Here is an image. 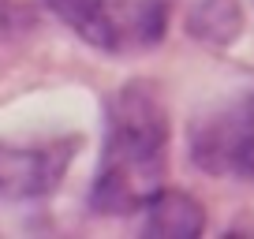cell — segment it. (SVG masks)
<instances>
[{"label":"cell","mask_w":254,"mask_h":239,"mask_svg":"<svg viewBox=\"0 0 254 239\" xmlns=\"http://www.w3.org/2000/svg\"><path fill=\"white\" fill-rule=\"evenodd\" d=\"M168 116L150 82H127L109 105L105 150L90 206L97 213H135L165 187Z\"/></svg>","instance_id":"6da1fadb"},{"label":"cell","mask_w":254,"mask_h":239,"mask_svg":"<svg viewBox=\"0 0 254 239\" xmlns=\"http://www.w3.org/2000/svg\"><path fill=\"white\" fill-rule=\"evenodd\" d=\"M56 19L101 53H138L165 34V0H49Z\"/></svg>","instance_id":"7a4b0ae2"},{"label":"cell","mask_w":254,"mask_h":239,"mask_svg":"<svg viewBox=\"0 0 254 239\" xmlns=\"http://www.w3.org/2000/svg\"><path fill=\"white\" fill-rule=\"evenodd\" d=\"M190 161L209 176L254 179V94L190 127Z\"/></svg>","instance_id":"3957f363"},{"label":"cell","mask_w":254,"mask_h":239,"mask_svg":"<svg viewBox=\"0 0 254 239\" xmlns=\"http://www.w3.org/2000/svg\"><path fill=\"white\" fill-rule=\"evenodd\" d=\"M75 142L45 146H0V202H38L56 191L71 165Z\"/></svg>","instance_id":"277c9868"},{"label":"cell","mask_w":254,"mask_h":239,"mask_svg":"<svg viewBox=\"0 0 254 239\" xmlns=\"http://www.w3.org/2000/svg\"><path fill=\"white\" fill-rule=\"evenodd\" d=\"M206 228V213L190 194L183 191H165L161 187L157 194L146 206V236H161V239H183V236H198Z\"/></svg>","instance_id":"5b68a950"},{"label":"cell","mask_w":254,"mask_h":239,"mask_svg":"<svg viewBox=\"0 0 254 239\" xmlns=\"http://www.w3.org/2000/svg\"><path fill=\"white\" fill-rule=\"evenodd\" d=\"M239 8L236 0H190L187 8V30L202 41L224 45L239 34Z\"/></svg>","instance_id":"8992f818"},{"label":"cell","mask_w":254,"mask_h":239,"mask_svg":"<svg viewBox=\"0 0 254 239\" xmlns=\"http://www.w3.org/2000/svg\"><path fill=\"white\" fill-rule=\"evenodd\" d=\"M34 26H38V19H34L30 8H23L15 0H0V53L15 41H23Z\"/></svg>","instance_id":"52a82bcc"}]
</instances>
